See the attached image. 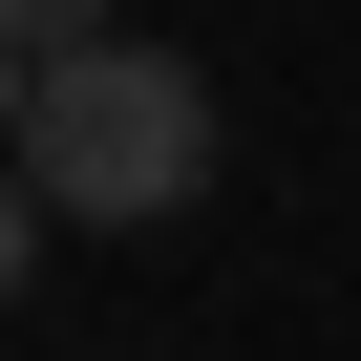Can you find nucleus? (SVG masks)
<instances>
[{
    "instance_id": "f257e3e1",
    "label": "nucleus",
    "mask_w": 361,
    "mask_h": 361,
    "mask_svg": "<svg viewBox=\"0 0 361 361\" xmlns=\"http://www.w3.org/2000/svg\"><path fill=\"white\" fill-rule=\"evenodd\" d=\"M22 192L43 213H85V234H149V213H192L213 192V85L170 64V43H85V64H43L22 85Z\"/></svg>"
},
{
    "instance_id": "f03ea898",
    "label": "nucleus",
    "mask_w": 361,
    "mask_h": 361,
    "mask_svg": "<svg viewBox=\"0 0 361 361\" xmlns=\"http://www.w3.org/2000/svg\"><path fill=\"white\" fill-rule=\"evenodd\" d=\"M0 43H22V64H85V43H106V0H0Z\"/></svg>"
},
{
    "instance_id": "7ed1b4c3",
    "label": "nucleus",
    "mask_w": 361,
    "mask_h": 361,
    "mask_svg": "<svg viewBox=\"0 0 361 361\" xmlns=\"http://www.w3.org/2000/svg\"><path fill=\"white\" fill-rule=\"evenodd\" d=\"M43 276V192H22V149H0V298Z\"/></svg>"
},
{
    "instance_id": "20e7f679",
    "label": "nucleus",
    "mask_w": 361,
    "mask_h": 361,
    "mask_svg": "<svg viewBox=\"0 0 361 361\" xmlns=\"http://www.w3.org/2000/svg\"><path fill=\"white\" fill-rule=\"evenodd\" d=\"M22 85H43V64H22V43H0V149H22Z\"/></svg>"
}]
</instances>
